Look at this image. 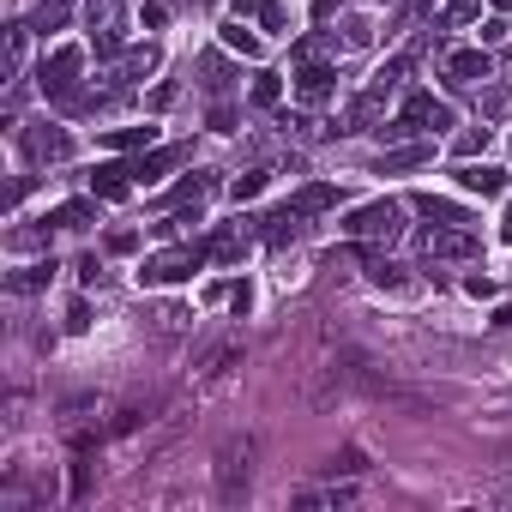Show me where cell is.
<instances>
[{
    "label": "cell",
    "mask_w": 512,
    "mask_h": 512,
    "mask_svg": "<svg viewBox=\"0 0 512 512\" xmlns=\"http://www.w3.org/2000/svg\"><path fill=\"white\" fill-rule=\"evenodd\" d=\"M211 260V247H169V253H151V260L139 266V284H181V278H193L199 266Z\"/></svg>",
    "instance_id": "cell-1"
},
{
    "label": "cell",
    "mask_w": 512,
    "mask_h": 512,
    "mask_svg": "<svg viewBox=\"0 0 512 512\" xmlns=\"http://www.w3.org/2000/svg\"><path fill=\"white\" fill-rule=\"evenodd\" d=\"M440 127H452V109L434 103L428 91H410V97H404V115H398L392 127H380V133L398 139V133H440Z\"/></svg>",
    "instance_id": "cell-2"
},
{
    "label": "cell",
    "mask_w": 512,
    "mask_h": 512,
    "mask_svg": "<svg viewBox=\"0 0 512 512\" xmlns=\"http://www.w3.org/2000/svg\"><path fill=\"white\" fill-rule=\"evenodd\" d=\"M344 229L362 235V241H398V235H404V205H398V199H374V205L350 211Z\"/></svg>",
    "instance_id": "cell-3"
},
{
    "label": "cell",
    "mask_w": 512,
    "mask_h": 512,
    "mask_svg": "<svg viewBox=\"0 0 512 512\" xmlns=\"http://www.w3.org/2000/svg\"><path fill=\"white\" fill-rule=\"evenodd\" d=\"M79 67H85L79 49H55V55L43 61V97H55V103H79Z\"/></svg>",
    "instance_id": "cell-4"
},
{
    "label": "cell",
    "mask_w": 512,
    "mask_h": 512,
    "mask_svg": "<svg viewBox=\"0 0 512 512\" xmlns=\"http://www.w3.org/2000/svg\"><path fill=\"white\" fill-rule=\"evenodd\" d=\"M121 7H127V0H91V7H85L97 55H121Z\"/></svg>",
    "instance_id": "cell-5"
},
{
    "label": "cell",
    "mask_w": 512,
    "mask_h": 512,
    "mask_svg": "<svg viewBox=\"0 0 512 512\" xmlns=\"http://www.w3.org/2000/svg\"><path fill=\"white\" fill-rule=\"evenodd\" d=\"M422 247H428V260H476V235L458 223H434Z\"/></svg>",
    "instance_id": "cell-6"
},
{
    "label": "cell",
    "mask_w": 512,
    "mask_h": 512,
    "mask_svg": "<svg viewBox=\"0 0 512 512\" xmlns=\"http://www.w3.org/2000/svg\"><path fill=\"white\" fill-rule=\"evenodd\" d=\"M241 494H247V440L223 446L217 458V500H241Z\"/></svg>",
    "instance_id": "cell-7"
},
{
    "label": "cell",
    "mask_w": 512,
    "mask_h": 512,
    "mask_svg": "<svg viewBox=\"0 0 512 512\" xmlns=\"http://www.w3.org/2000/svg\"><path fill=\"white\" fill-rule=\"evenodd\" d=\"M25 151H31L37 163H67V157H73V139H67L61 127H31V133H25Z\"/></svg>",
    "instance_id": "cell-8"
},
{
    "label": "cell",
    "mask_w": 512,
    "mask_h": 512,
    "mask_svg": "<svg viewBox=\"0 0 512 512\" xmlns=\"http://www.w3.org/2000/svg\"><path fill=\"white\" fill-rule=\"evenodd\" d=\"M446 79H452L458 91H464V85H482V79H488V55H482V49H452V55H446Z\"/></svg>",
    "instance_id": "cell-9"
},
{
    "label": "cell",
    "mask_w": 512,
    "mask_h": 512,
    "mask_svg": "<svg viewBox=\"0 0 512 512\" xmlns=\"http://www.w3.org/2000/svg\"><path fill=\"white\" fill-rule=\"evenodd\" d=\"M458 187L494 199V193H506V169H494V163H458Z\"/></svg>",
    "instance_id": "cell-10"
},
{
    "label": "cell",
    "mask_w": 512,
    "mask_h": 512,
    "mask_svg": "<svg viewBox=\"0 0 512 512\" xmlns=\"http://www.w3.org/2000/svg\"><path fill=\"white\" fill-rule=\"evenodd\" d=\"M127 181H133V163H97V169H91V193H97V199H121Z\"/></svg>",
    "instance_id": "cell-11"
},
{
    "label": "cell",
    "mask_w": 512,
    "mask_h": 512,
    "mask_svg": "<svg viewBox=\"0 0 512 512\" xmlns=\"http://www.w3.org/2000/svg\"><path fill=\"white\" fill-rule=\"evenodd\" d=\"M332 85H338V73H332V67H320V61H308V67L296 73V91H302L308 103H326V97H332Z\"/></svg>",
    "instance_id": "cell-12"
},
{
    "label": "cell",
    "mask_w": 512,
    "mask_h": 512,
    "mask_svg": "<svg viewBox=\"0 0 512 512\" xmlns=\"http://www.w3.org/2000/svg\"><path fill=\"white\" fill-rule=\"evenodd\" d=\"M416 211H422L428 223H458V229H470V211H464V205H452V199H440V193H422V199H416Z\"/></svg>",
    "instance_id": "cell-13"
},
{
    "label": "cell",
    "mask_w": 512,
    "mask_h": 512,
    "mask_svg": "<svg viewBox=\"0 0 512 512\" xmlns=\"http://www.w3.org/2000/svg\"><path fill=\"white\" fill-rule=\"evenodd\" d=\"M260 223H266L260 235H266L272 247H290V241L302 235V211H290V205H284V211H272V217H260Z\"/></svg>",
    "instance_id": "cell-14"
},
{
    "label": "cell",
    "mask_w": 512,
    "mask_h": 512,
    "mask_svg": "<svg viewBox=\"0 0 512 512\" xmlns=\"http://www.w3.org/2000/svg\"><path fill=\"white\" fill-rule=\"evenodd\" d=\"M151 67H157V49H151V43H145V49H127L121 67H115V85H139Z\"/></svg>",
    "instance_id": "cell-15"
},
{
    "label": "cell",
    "mask_w": 512,
    "mask_h": 512,
    "mask_svg": "<svg viewBox=\"0 0 512 512\" xmlns=\"http://www.w3.org/2000/svg\"><path fill=\"white\" fill-rule=\"evenodd\" d=\"M49 223H55V229H85V223H97V205H91V199L55 205V211H49Z\"/></svg>",
    "instance_id": "cell-16"
},
{
    "label": "cell",
    "mask_w": 512,
    "mask_h": 512,
    "mask_svg": "<svg viewBox=\"0 0 512 512\" xmlns=\"http://www.w3.org/2000/svg\"><path fill=\"white\" fill-rule=\"evenodd\" d=\"M332 205H338V187H308V193H296V199H290V211H302V217L332 211Z\"/></svg>",
    "instance_id": "cell-17"
},
{
    "label": "cell",
    "mask_w": 512,
    "mask_h": 512,
    "mask_svg": "<svg viewBox=\"0 0 512 512\" xmlns=\"http://www.w3.org/2000/svg\"><path fill=\"white\" fill-rule=\"evenodd\" d=\"M428 157H434V145H404V151L380 157V175H392V169H416V163H428Z\"/></svg>",
    "instance_id": "cell-18"
},
{
    "label": "cell",
    "mask_w": 512,
    "mask_h": 512,
    "mask_svg": "<svg viewBox=\"0 0 512 512\" xmlns=\"http://www.w3.org/2000/svg\"><path fill=\"white\" fill-rule=\"evenodd\" d=\"M169 163H181V151H151V157H139V163H133V181H157Z\"/></svg>",
    "instance_id": "cell-19"
},
{
    "label": "cell",
    "mask_w": 512,
    "mask_h": 512,
    "mask_svg": "<svg viewBox=\"0 0 512 512\" xmlns=\"http://www.w3.org/2000/svg\"><path fill=\"white\" fill-rule=\"evenodd\" d=\"M223 49H235V55H260V37H253V31H241V25H223Z\"/></svg>",
    "instance_id": "cell-20"
},
{
    "label": "cell",
    "mask_w": 512,
    "mask_h": 512,
    "mask_svg": "<svg viewBox=\"0 0 512 512\" xmlns=\"http://www.w3.org/2000/svg\"><path fill=\"white\" fill-rule=\"evenodd\" d=\"M199 85H205V91H229V67H223L217 55H205V61H199Z\"/></svg>",
    "instance_id": "cell-21"
},
{
    "label": "cell",
    "mask_w": 512,
    "mask_h": 512,
    "mask_svg": "<svg viewBox=\"0 0 512 512\" xmlns=\"http://www.w3.org/2000/svg\"><path fill=\"white\" fill-rule=\"evenodd\" d=\"M49 278H55V266H25V272H13V290H19V296H31V290H43Z\"/></svg>",
    "instance_id": "cell-22"
},
{
    "label": "cell",
    "mask_w": 512,
    "mask_h": 512,
    "mask_svg": "<svg viewBox=\"0 0 512 512\" xmlns=\"http://www.w3.org/2000/svg\"><path fill=\"white\" fill-rule=\"evenodd\" d=\"M284 97V79L278 73H260V79H253V103H260V109H272Z\"/></svg>",
    "instance_id": "cell-23"
},
{
    "label": "cell",
    "mask_w": 512,
    "mask_h": 512,
    "mask_svg": "<svg viewBox=\"0 0 512 512\" xmlns=\"http://www.w3.org/2000/svg\"><path fill=\"white\" fill-rule=\"evenodd\" d=\"M109 145H115V151H133V145H151V127H115V133H109Z\"/></svg>",
    "instance_id": "cell-24"
},
{
    "label": "cell",
    "mask_w": 512,
    "mask_h": 512,
    "mask_svg": "<svg viewBox=\"0 0 512 512\" xmlns=\"http://www.w3.org/2000/svg\"><path fill=\"white\" fill-rule=\"evenodd\" d=\"M374 284H380V290H404L410 278H404V266H392V260H374Z\"/></svg>",
    "instance_id": "cell-25"
},
{
    "label": "cell",
    "mask_w": 512,
    "mask_h": 512,
    "mask_svg": "<svg viewBox=\"0 0 512 512\" xmlns=\"http://www.w3.org/2000/svg\"><path fill=\"white\" fill-rule=\"evenodd\" d=\"M67 25V0H43V13H37V31H61Z\"/></svg>",
    "instance_id": "cell-26"
},
{
    "label": "cell",
    "mask_w": 512,
    "mask_h": 512,
    "mask_svg": "<svg viewBox=\"0 0 512 512\" xmlns=\"http://www.w3.org/2000/svg\"><path fill=\"white\" fill-rule=\"evenodd\" d=\"M211 253H217V260H241V253H247V241H241L235 229H223V235L211 241Z\"/></svg>",
    "instance_id": "cell-27"
},
{
    "label": "cell",
    "mask_w": 512,
    "mask_h": 512,
    "mask_svg": "<svg viewBox=\"0 0 512 512\" xmlns=\"http://www.w3.org/2000/svg\"><path fill=\"white\" fill-rule=\"evenodd\" d=\"M7 67H13V73L25 67V25H13V31H7Z\"/></svg>",
    "instance_id": "cell-28"
},
{
    "label": "cell",
    "mask_w": 512,
    "mask_h": 512,
    "mask_svg": "<svg viewBox=\"0 0 512 512\" xmlns=\"http://www.w3.org/2000/svg\"><path fill=\"white\" fill-rule=\"evenodd\" d=\"M482 145H488V127H470V133H458V157H464V163H470Z\"/></svg>",
    "instance_id": "cell-29"
},
{
    "label": "cell",
    "mask_w": 512,
    "mask_h": 512,
    "mask_svg": "<svg viewBox=\"0 0 512 512\" xmlns=\"http://www.w3.org/2000/svg\"><path fill=\"white\" fill-rule=\"evenodd\" d=\"M476 19V0H452V7L440 13V25H470Z\"/></svg>",
    "instance_id": "cell-30"
},
{
    "label": "cell",
    "mask_w": 512,
    "mask_h": 512,
    "mask_svg": "<svg viewBox=\"0 0 512 512\" xmlns=\"http://www.w3.org/2000/svg\"><path fill=\"white\" fill-rule=\"evenodd\" d=\"M91 494V464H85V452L73 458V500H85Z\"/></svg>",
    "instance_id": "cell-31"
},
{
    "label": "cell",
    "mask_w": 512,
    "mask_h": 512,
    "mask_svg": "<svg viewBox=\"0 0 512 512\" xmlns=\"http://www.w3.org/2000/svg\"><path fill=\"white\" fill-rule=\"evenodd\" d=\"M260 187H266V169H253V175H241V181H235V199H253Z\"/></svg>",
    "instance_id": "cell-32"
},
{
    "label": "cell",
    "mask_w": 512,
    "mask_h": 512,
    "mask_svg": "<svg viewBox=\"0 0 512 512\" xmlns=\"http://www.w3.org/2000/svg\"><path fill=\"white\" fill-rule=\"evenodd\" d=\"M229 308H235V320H241V314L253 308V290H247V284H235V290H229Z\"/></svg>",
    "instance_id": "cell-33"
},
{
    "label": "cell",
    "mask_w": 512,
    "mask_h": 512,
    "mask_svg": "<svg viewBox=\"0 0 512 512\" xmlns=\"http://www.w3.org/2000/svg\"><path fill=\"white\" fill-rule=\"evenodd\" d=\"M338 470H344V476H356V470H362V452H356V446H350V452H344V458H332V476H338Z\"/></svg>",
    "instance_id": "cell-34"
},
{
    "label": "cell",
    "mask_w": 512,
    "mask_h": 512,
    "mask_svg": "<svg viewBox=\"0 0 512 512\" xmlns=\"http://www.w3.org/2000/svg\"><path fill=\"white\" fill-rule=\"evenodd\" d=\"M506 103H512L506 91H488V97H482V109H488V115H506Z\"/></svg>",
    "instance_id": "cell-35"
},
{
    "label": "cell",
    "mask_w": 512,
    "mask_h": 512,
    "mask_svg": "<svg viewBox=\"0 0 512 512\" xmlns=\"http://www.w3.org/2000/svg\"><path fill=\"white\" fill-rule=\"evenodd\" d=\"M133 241H139L133 229H115V235H109V247H115V253H133Z\"/></svg>",
    "instance_id": "cell-36"
},
{
    "label": "cell",
    "mask_w": 512,
    "mask_h": 512,
    "mask_svg": "<svg viewBox=\"0 0 512 512\" xmlns=\"http://www.w3.org/2000/svg\"><path fill=\"white\" fill-rule=\"evenodd\" d=\"M67 326H73V332H85V326H91V308H85V302H73V314H67Z\"/></svg>",
    "instance_id": "cell-37"
},
{
    "label": "cell",
    "mask_w": 512,
    "mask_h": 512,
    "mask_svg": "<svg viewBox=\"0 0 512 512\" xmlns=\"http://www.w3.org/2000/svg\"><path fill=\"white\" fill-rule=\"evenodd\" d=\"M500 235H506V241H512V205H506V223H500Z\"/></svg>",
    "instance_id": "cell-38"
},
{
    "label": "cell",
    "mask_w": 512,
    "mask_h": 512,
    "mask_svg": "<svg viewBox=\"0 0 512 512\" xmlns=\"http://www.w3.org/2000/svg\"><path fill=\"white\" fill-rule=\"evenodd\" d=\"M494 7H500V13H512V0H494Z\"/></svg>",
    "instance_id": "cell-39"
},
{
    "label": "cell",
    "mask_w": 512,
    "mask_h": 512,
    "mask_svg": "<svg viewBox=\"0 0 512 512\" xmlns=\"http://www.w3.org/2000/svg\"><path fill=\"white\" fill-rule=\"evenodd\" d=\"M416 7H434V0H416Z\"/></svg>",
    "instance_id": "cell-40"
},
{
    "label": "cell",
    "mask_w": 512,
    "mask_h": 512,
    "mask_svg": "<svg viewBox=\"0 0 512 512\" xmlns=\"http://www.w3.org/2000/svg\"><path fill=\"white\" fill-rule=\"evenodd\" d=\"M266 7H278V0H266Z\"/></svg>",
    "instance_id": "cell-41"
}]
</instances>
